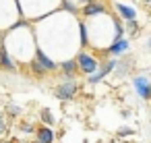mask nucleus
Masks as SVG:
<instances>
[{"instance_id": "nucleus-3", "label": "nucleus", "mask_w": 151, "mask_h": 143, "mask_svg": "<svg viewBox=\"0 0 151 143\" xmlns=\"http://www.w3.org/2000/svg\"><path fill=\"white\" fill-rule=\"evenodd\" d=\"M132 83H134V89H137V93L143 98V100H147L149 98V79L147 77H134L132 79Z\"/></svg>"}, {"instance_id": "nucleus-14", "label": "nucleus", "mask_w": 151, "mask_h": 143, "mask_svg": "<svg viewBox=\"0 0 151 143\" xmlns=\"http://www.w3.org/2000/svg\"><path fill=\"white\" fill-rule=\"evenodd\" d=\"M2 131H4V118L0 116V133H2Z\"/></svg>"}, {"instance_id": "nucleus-13", "label": "nucleus", "mask_w": 151, "mask_h": 143, "mask_svg": "<svg viewBox=\"0 0 151 143\" xmlns=\"http://www.w3.org/2000/svg\"><path fill=\"white\" fill-rule=\"evenodd\" d=\"M81 40L87 42V27H85V25H81Z\"/></svg>"}, {"instance_id": "nucleus-12", "label": "nucleus", "mask_w": 151, "mask_h": 143, "mask_svg": "<svg viewBox=\"0 0 151 143\" xmlns=\"http://www.w3.org/2000/svg\"><path fill=\"white\" fill-rule=\"evenodd\" d=\"M31 66H33V71H35V73H46V69H44V66H42L40 62H33Z\"/></svg>"}, {"instance_id": "nucleus-4", "label": "nucleus", "mask_w": 151, "mask_h": 143, "mask_svg": "<svg viewBox=\"0 0 151 143\" xmlns=\"http://www.w3.org/2000/svg\"><path fill=\"white\" fill-rule=\"evenodd\" d=\"M35 58H37V62H40L46 71H54V69H56V62H54L52 58H48L42 50H37V52H35Z\"/></svg>"}, {"instance_id": "nucleus-8", "label": "nucleus", "mask_w": 151, "mask_h": 143, "mask_svg": "<svg viewBox=\"0 0 151 143\" xmlns=\"http://www.w3.org/2000/svg\"><path fill=\"white\" fill-rule=\"evenodd\" d=\"M99 13H104V6H101V4H95V2L85 4V15L93 17V15H99Z\"/></svg>"}, {"instance_id": "nucleus-5", "label": "nucleus", "mask_w": 151, "mask_h": 143, "mask_svg": "<svg viewBox=\"0 0 151 143\" xmlns=\"http://www.w3.org/2000/svg\"><path fill=\"white\" fill-rule=\"evenodd\" d=\"M118 13L122 15V19H126V21H134V9L132 6H126V4H118Z\"/></svg>"}, {"instance_id": "nucleus-10", "label": "nucleus", "mask_w": 151, "mask_h": 143, "mask_svg": "<svg viewBox=\"0 0 151 143\" xmlns=\"http://www.w3.org/2000/svg\"><path fill=\"white\" fill-rule=\"evenodd\" d=\"M75 69H77V62H75V60H66V62H62V71H64V73H73Z\"/></svg>"}, {"instance_id": "nucleus-7", "label": "nucleus", "mask_w": 151, "mask_h": 143, "mask_svg": "<svg viewBox=\"0 0 151 143\" xmlns=\"http://www.w3.org/2000/svg\"><path fill=\"white\" fill-rule=\"evenodd\" d=\"M0 64L6 66V69H15V62L11 60V56H9V52L4 48H0Z\"/></svg>"}, {"instance_id": "nucleus-6", "label": "nucleus", "mask_w": 151, "mask_h": 143, "mask_svg": "<svg viewBox=\"0 0 151 143\" xmlns=\"http://www.w3.org/2000/svg\"><path fill=\"white\" fill-rule=\"evenodd\" d=\"M126 50H128V42H126V40H122V38H120V40H116V42H114V46L110 48V52H112V54H122V52H126Z\"/></svg>"}, {"instance_id": "nucleus-9", "label": "nucleus", "mask_w": 151, "mask_h": 143, "mask_svg": "<svg viewBox=\"0 0 151 143\" xmlns=\"http://www.w3.org/2000/svg\"><path fill=\"white\" fill-rule=\"evenodd\" d=\"M52 141H54L52 129H42L40 131V143H52Z\"/></svg>"}, {"instance_id": "nucleus-11", "label": "nucleus", "mask_w": 151, "mask_h": 143, "mask_svg": "<svg viewBox=\"0 0 151 143\" xmlns=\"http://www.w3.org/2000/svg\"><path fill=\"white\" fill-rule=\"evenodd\" d=\"M42 120L46 124H52V116H50V110H42Z\"/></svg>"}, {"instance_id": "nucleus-2", "label": "nucleus", "mask_w": 151, "mask_h": 143, "mask_svg": "<svg viewBox=\"0 0 151 143\" xmlns=\"http://www.w3.org/2000/svg\"><path fill=\"white\" fill-rule=\"evenodd\" d=\"M75 91H77V85H75V81H64L62 85H58V89H56V95H58L60 100H68V98H73V95H75Z\"/></svg>"}, {"instance_id": "nucleus-1", "label": "nucleus", "mask_w": 151, "mask_h": 143, "mask_svg": "<svg viewBox=\"0 0 151 143\" xmlns=\"http://www.w3.org/2000/svg\"><path fill=\"white\" fill-rule=\"evenodd\" d=\"M77 62H79V69H81L83 73H93V71L97 69V60H95L93 56H89V54H81Z\"/></svg>"}]
</instances>
